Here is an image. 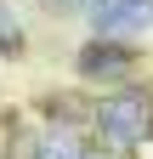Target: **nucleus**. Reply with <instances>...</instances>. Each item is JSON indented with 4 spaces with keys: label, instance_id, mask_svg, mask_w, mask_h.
<instances>
[{
    "label": "nucleus",
    "instance_id": "nucleus-1",
    "mask_svg": "<svg viewBox=\"0 0 153 159\" xmlns=\"http://www.w3.org/2000/svg\"><path fill=\"white\" fill-rule=\"evenodd\" d=\"M147 131H153V97H142V91H119V97H108V102L97 108V136L113 153L142 148Z\"/></svg>",
    "mask_w": 153,
    "mask_h": 159
},
{
    "label": "nucleus",
    "instance_id": "nucleus-2",
    "mask_svg": "<svg viewBox=\"0 0 153 159\" xmlns=\"http://www.w3.org/2000/svg\"><path fill=\"white\" fill-rule=\"evenodd\" d=\"M97 29H102V40H130V34L153 29V0H102Z\"/></svg>",
    "mask_w": 153,
    "mask_h": 159
},
{
    "label": "nucleus",
    "instance_id": "nucleus-3",
    "mask_svg": "<svg viewBox=\"0 0 153 159\" xmlns=\"http://www.w3.org/2000/svg\"><path fill=\"white\" fill-rule=\"evenodd\" d=\"M130 68V51H119L113 40H91L80 51V74L85 80H102V74H125Z\"/></svg>",
    "mask_w": 153,
    "mask_h": 159
},
{
    "label": "nucleus",
    "instance_id": "nucleus-4",
    "mask_svg": "<svg viewBox=\"0 0 153 159\" xmlns=\"http://www.w3.org/2000/svg\"><path fill=\"white\" fill-rule=\"evenodd\" d=\"M40 159H85V153H80V136H74L68 125L40 131Z\"/></svg>",
    "mask_w": 153,
    "mask_h": 159
},
{
    "label": "nucleus",
    "instance_id": "nucleus-5",
    "mask_svg": "<svg viewBox=\"0 0 153 159\" xmlns=\"http://www.w3.org/2000/svg\"><path fill=\"white\" fill-rule=\"evenodd\" d=\"M17 46H23V23H17L11 6L0 0V51H17Z\"/></svg>",
    "mask_w": 153,
    "mask_h": 159
}]
</instances>
